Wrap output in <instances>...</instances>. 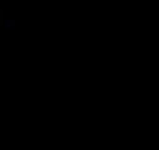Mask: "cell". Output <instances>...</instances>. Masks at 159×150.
I'll return each mask as SVG.
<instances>
[{
  "label": "cell",
  "mask_w": 159,
  "mask_h": 150,
  "mask_svg": "<svg viewBox=\"0 0 159 150\" xmlns=\"http://www.w3.org/2000/svg\"><path fill=\"white\" fill-rule=\"evenodd\" d=\"M0 21H3L6 27H15V21H18V18H15V12H12V6H6V9L0 12Z\"/></svg>",
  "instance_id": "cell-1"
}]
</instances>
